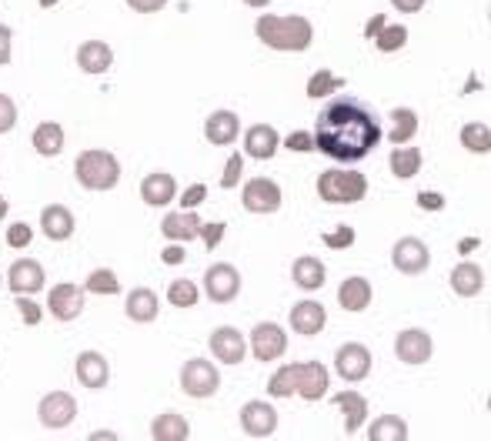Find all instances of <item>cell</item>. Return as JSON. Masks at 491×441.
<instances>
[{"label":"cell","mask_w":491,"mask_h":441,"mask_svg":"<svg viewBox=\"0 0 491 441\" xmlns=\"http://www.w3.org/2000/svg\"><path fill=\"white\" fill-rule=\"evenodd\" d=\"M244 4H248V7H268L271 0H244Z\"/></svg>","instance_id":"obj_58"},{"label":"cell","mask_w":491,"mask_h":441,"mask_svg":"<svg viewBox=\"0 0 491 441\" xmlns=\"http://www.w3.org/2000/svg\"><path fill=\"white\" fill-rule=\"evenodd\" d=\"M197 231H201V218L197 214H191V211H177V214H164L161 220V234L167 238V241H194Z\"/></svg>","instance_id":"obj_27"},{"label":"cell","mask_w":491,"mask_h":441,"mask_svg":"<svg viewBox=\"0 0 491 441\" xmlns=\"http://www.w3.org/2000/svg\"><path fill=\"white\" fill-rule=\"evenodd\" d=\"M61 0H41V7H57Z\"/></svg>","instance_id":"obj_59"},{"label":"cell","mask_w":491,"mask_h":441,"mask_svg":"<svg viewBox=\"0 0 491 441\" xmlns=\"http://www.w3.org/2000/svg\"><path fill=\"white\" fill-rule=\"evenodd\" d=\"M254 33H258L261 44L274 47V51H284V54H301V51H307L311 41H315L311 21H307V17H297V14H291V17L264 14V17H258V23H254Z\"/></svg>","instance_id":"obj_2"},{"label":"cell","mask_w":491,"mask_h":441,"mask_svg":"<svg viewBox=\"0 0 491 441\" xmlns=\"http://www.w3.org/2000/svg\"><path fill=\"white\" fill-rule=\"evenodd\" d=\"M321 241H325L327 248H335V251H345V248H351V244H354V228H351V224H341L338 231L321 234Z\"/></svg>","instance_id":"obj_43"},{"label":"cell","mask_w":491,"mask_h":441,"mask_svg":"<svg viewBox=\"0 0 491 441\" xmlns=\"http://www.w3.org/2000/svg\"><path fill=\"white\" fill-rule=\"evenodd\" d=\"M238 134H241V121H238V114L228 108H221L214 110L208 121H204V137H208L211 144H218V147H228V144L238 141Z\"/></svg>","instance_id":"obj_22"},{"label":"cell","mask_w":491,"mask_h":441,"mask_svg":"<svg viewBox=\"0 0 491 441\" xmlns=\"http://www.w3.org/2000/svg\"><path fill=\"white\" fill-rule=\"evenodd\" d=\"M418 134V114L411 108H394L392 110V134H384V137H392L394 147L398 144H408L411 137Z\"/></svg>","instance_id":"obj_33"},{"label":"cell","mask_w":491,"mask_h":441,"mask_svg":"<svg viewBox=\"0 0 491 441\" xmlns=\"http://www.w3.org/2000/svg\"><path fill=\"white\" fill-rule=\"evenodd\" d=\"M37 418L47 431H61L67 428L71 421L77 418V401L74 395L67 391H51V395L41 398V408H37Z\"/></svg>","instance_id":"obj_7"},{"label":"cell","mask_w":491,"mask_h":441,"mask_svg":"<svg viewBox=\"0 0 491 441\" xmlns=\"http://www.w3.org/2000/svg\"><path fill=\"white\" fill-rule=\"evenodd\" d=\"M368 438L372 441H404L408 438V425H404V418H398V415H382V418L372 421Z\"/></svg>","instance_id":"obj_35"},{"label":"cell","mask_w":491,"mask_h":441,"mask_svg":"<svg viewBox=\"0 0 491 441\" xmlns=\"http://www.w3.org/2000/svg\"><path fill=\"white\" fill-rule=\"evenodd\" d=\"M241 428H244V435H251V438H271L274 431H278V411L268 401H248L241 408Z\"/></svg>","instance_id":"obj_12"},{"label":"cell","mask_w":491,"mask_h":441,"mask_svg":"<svg viewBox=\"0 0 491 441\" xmlns=\"http://www.w3.org/2000/svg\"><path fill=\"white\" fill-rule=\"evenodd\" d=\"M127 7L137 14H157L167 7V0H127Z\"/></svg>","instance_id":"obj_50"},{"label":"cell","mask_w":491,"mask_h":441,"mask_svg":"<svg viewBox=\"0 0 491 441\" xmlns=\"http://www.w3.org/2000/svg\"><path fill=\"white\" fill-rule=\"evenodd\" d=\"M167 301H171L175 308H194L197 301H201V295H197L194 281L181 277V281H171V287H167Z\"/></svg>","instance_id":"obj_40"},{"label":"cell","mask_w":491,"mask_h":441,"mask_svg":"<svg viewBox=\"0 0 491 441\" xmlns=\"http://www.w3.org/2000/svg\"><path fill=\"white\" fill-rule=\"evenodd\" d=\"M33 151L41 157H57L64 151V127L54 121H41L33 127Z\"/></svg>","instance_id":"obj_31"},{"label":"cell","mask_w":491,"mask_h":441,"mask_svg":"<svg viewBox=\"0 0 491 441\" xmlns=\"http://www.w3.org/2000/svg\"><path fill=\"white\" fill-rule=\"evenodd\" d=\"M151 438L154 441H187L191 438V425L187 418L175 415V411H164L151 421Z\"/></svg>","instance_id":"obj_30"},{"label":"cell","mask_w":491,"mask_h":441,"mask_svg":"<svg viewBox=\"0 0 491 441\" xmlns=\"http://www.w3.org/2000/svg\"><path fill=\"white\" fill-rule=\"evenodd\" d=\"M74 214H71V208H64V204H47L44 211H41V231L51 238V241H67L71 234H74Z\"/></svg>","instance_id":"obj_24"},{"label":"cell","mask_w":491,"mask_h":441,"mask_svg":"<svg viewBox=\"0 0 491 441\" xmlns=\"http://www.w3.org/2000/svg\"><path fill=\"white\" fill-rule=\"evenodd\" d=\"M284 348H288V334H284L281 324L264 321V324H258V328L251 331V352L258 361H274V358H281Z\"/></svg>","instance_id":"obj_14"},{"label":"cell","mask_w":491,"mask_h":441,"mask_svg":"<svg viewBox=\"0 0 491 441\" xmlns=\"http://www.w3.org/2000/svg\"><path fill=\"white\" fill-rule=\"evenodd\" d=\"M345 88V80L338 78V74H331V70H317V74H311V80H307V98L317 100V98H327L331 90Z\"/></svg>","instance_id":"obj_41"},{"label":"cell","mask_w":491,"mask_h":441,"mask_svg":"<svg viewBox=\"0 0 491 441\" xmlns=\"http://www.w3.org/2000/svg\"><path fill=\"white\" fill-rule=\"evenodd\" d=\"M14 305H17V311H21L24 324H41V318H44V308L37 305V301H31V295H14Z\"/></svg>","instance_id":"obj_42"},{"label":"cell","mask_w":491,"mask_h":441,"mask_svg":"<svg viewBox=\"0 0 491 441\" xmlns=\"http://www.w3.org/2000/svg\"><path fill=\"white\" fill-rule=\"evenodd\" d=\"M7 211H11V204H7V198H4V194H0V220L7 218Z\"/></svg>","instance_id":"obj_57"},{"label":"cell","mask_w":491,"mask_h":441,"mask_svg":"<svg viewBox=\"0 0 491 441\" xmlns=\"http://www.w3.org/2000/svg\"><path fill=\"white\" fill-rule=\"evenodd\" d=\"M291 331L295 334H305V338H311V334H321L327 324V311L321 301H297L295 308H291Z\"/></svg>","instance_id":"obj_19"},{"label":"cell","mask_w":491,"mask_h":441,"mask_svg":"<svg viewBox=\"0 0 491 441\" xmlns=\"http://www.w3.org/2000/svg\"><path fill=\"white\" fill-rule=\"evenodd\" d=\"M461 147H465V151H471V155H488V151H491L488 124H478V121L465 124V127H461Z\"/></svg>","instance_id":"obj_36"},{"label":"cell","mask_w":491,"mask_h":441,"mask_svg":"<svg viewBox=\"0 0 491 441\" xmlns=\"http://www.w3.org/2000/svg\"><path fill=\"white\" fill-rule=\"evenodd\" d=\"M481 287H485V271L478 265L465 261V265H458L451 271V291L461 295V298H478Z\"/></svg>","instance_id":"obj_29"},{"label":"cell","mask_w":491,"mask_h":441,"mask_svg":"<svg viewBox=\"0 0 491 441\" xmlns=\"http://www.w3.org/2000/svg\"><path fill=\"white\" fill-rule=\"evenodd\" d=\"M392 4H394V7H398L401 14H418L421 7H425V0H392Z\"/></svg>","instance_id":"obj_54"},{"label":"cell","mask_w":491,"mask_h":441,"mask_svg":"<svg viewBox=\"0 0 491 441\" xmlns=\"http://www.w3.org/2000/svg\"><path fill=\"white\" fill-rule=\"evenodd\" d=\"M44 281H47L44 267H41V261H33V258L14 261L11 275H7V285H11L14 295H37L44 287Z\"/></svg>","instance_id":"obj_18"},{"label":"cell","mask_w":491,"mask_h":441,"mask_svg":"<svg viewBox=\"0 0 491 441\" xmlns=\"http://www.w3.org/2000/svg\"><path fill=\"white\" fill-rule=\"evenodd\" d=\"M47 311H51L57 321H74L77 314L84 311V287L71 285V281L54 285L51 295H47Z\"/></svg>","instance_id":"obj_11"},{"label":"cell","mask_w":491,"mask_h":441,"mask_svg":"<svg viewBox=\"0 0 491 441\" xmlns=\"http://www.w3.org/2000/svg\"><path fill=\"white\" fill-rule=\"evenodd\" d=\"M124 311L137 324H151L161 314V301H157V295H154L151 287H134L131 295H127V301H124Z\"/></svg>","instance_id":"obj_25"},{"label":"cell","mask_w":491,"mask_h":441,"mask_svg":"<svg viewBox=\"0 0 491 441\" xmlns=\"http://www.w3.org/2000/svg\"><path fill=\"white\" fill-rule=\"evenodd\" d=\"M241 204L251 214H274L281 208V188L274 184L271 177H251L241 191Z\"/></svg>","instance_id":"obj_6"},{"label":"cell","mask_w":491,"mask_h":441,"mask_svg":"<svg viewBox=\"0 0 491 441\" xmlns=\"http://www.w3.org/2000/svg\"><path fill=\"white\" fill-rule=\"evenodd\" d=\"M315 147L331 161H364L372 155L378 141L384 137L382 124L368 108H361L358 100H331L315 124Z\"/></svg>","instance_id":"obj_1"},{"label":"cell","mask_w":491,"mask_h":441,"mask_svg":"<svg viewBox=\"0 0 491 441\" xmlns=\"http://www.w3.org/2000/svg\"><path fill=\"white\" fill-rule=\"evenodd\" d=\"M392 265L401 271V275L415 277L421 271H428L431 265V254H428L425 241H418V238H401V241L392 248Z\"/></svg>","instance_id":"obj_10"},{"label":"cell","mask_w":491,"mask_h":441,"mask_svg":"<svg viewBox=\"0 0 491 441\" xmlns=\"http://www.w3.org/2000/svg\"><path fill=\"white\" fill-rule=\"evenodd\" d=\"M84 291L108 298V295H118V291H120V281H118V275H114V271H108V267H98V271H90V275H88V285H84Z\"/></svg>","instance_id":"obj_39"},{"label":"cell","mask_w":491,"mask_h":441,"mask_svg":"<svg viewBox=\"0 0 491 441\" xmlns=\"http://www.w3.org/2000/svg\"><path fill=\"white\" fill-rule=\"evenodd\" d=\"M288 151H297V155H307V151H315V137H311V131H295L288 134Z\"/></svg>","instance_id":"obj_47"},{"label":"cell","mask_w":491,"mask_h":441,"mask_svg":"<svg viewBox=\"0 0 491 441\" xmlns=\"http://www.w3.org/2000/svg\"><path fill=\"white\" fill-rule=\"evenodd\" d=\"M372 281L368 277H361V275H354V277H345L341 281V287H338V305L345 311H351V314H361V311L372 305Z\"/></svg>","instance_id":"obj_23"},{"label":"cell","mask_w":491,"mask_h":441,"mask_svg":"<svg viewBox=\"0 0 491 441\" xmlns=\"http://www.w3.org/2000/svg\"><path fill=\"white\" fill-rule=\"evenodd\" d=\"M384 23H388V21H384V14H374L372 21H368V27H364V37L372 41V37H374V33H378V31H382Z\"/></svg>","instance_id":"obj_55"},{"label":"cell","mask_w":491,"mask_h":441,"mask_svg":"<svg viewBox=\"0 0 491 441\" xmlns=\"http://www.w3.org/2000/svg\"><path fill=\"white\" fill-rule=\"evenodd\" d=\"M31 241H33V228H31V224L17 220V224H11V228H7V244H11V248H17V251H21V248H27Z\"/></svg>","instance_id":"obj_45"},{"label":"cell","mask_w":491,"mask_h":441,"mask_svg":"<svg viewBox=\"0 0 491 441\" xmlns=\"http://www.w3.org/2000/svg\"><path fill=\"white\" fill-rule=\"evenodd\" d=\"M141 198H144V204H151V208H167V204L177 198L175 174H167V171H154V174H147L141 181Z\"/></svg>","instance_id":"obj_21"},{"label":"cell","mask_w":491,"mask_h":441,"mask_svg":"<svg viewBox=\"0 0 491 441\" xmlns=\"http://www.w3.org/2000/svg\"><path fill=\"white\" fill-rule=\"evenodd\" d=\"M74 375L84 388L98 391V388H108L110 364L100 352H80V354H77V364H74Z\"/></svg>","instance_id":"obj_16"},{"label":"cell","mask_w":491,"mask_h":441,"mask_svg":"<svg viewBox=\"0 0 491 441\" xmlns=\"http://www.w3.org/2000/svg\"><path fill=\"white\" fill-rule=\"evenodd\" d=\"M224 231H228V228H224V224H221V220H214V224H201V238H204V248H208V251H214V248H218L221 244V238H224Z\"/></svg>","instance_id":"obj_48"},{"label":"cell","mask_w":491,"mask_h":441,"mask_svg":"<svg viewBox=\"0 0 491 441\" xmlns=\"http://www.w3.org/2000/svg\"><path fill=\"white\" fill-rule=\"evenodd\" d=\"M475 248H478V238H465V241L458 244V251L461 254H468V251H475Z\"/></svg>","instance_id":"obj_56"},{"label":"cell","mask_w":491,"mask_h":441,"mask_svg":"<svg viewBox=\"0 0 491 441\" xmlns=\"http://www.w3.org/2000/svg\"><path fill=\"white\" fill-rule=\"evenodd\" d=\"M204 198H208V184H191V188L181 194V211L197 208V204H201Z\"/></svg>","instance_id":"obj_49"},{"label":"cell","mask_w":491,"mask_h":441,"mask_svg":"<svg viewBox=\"0 0 491 441\" xmlns=\"http://www.w3.org/2000/svg\"><path fill=\"white\" fill-rule=\"evenodd\" d=\"M204 291L214 305H228L241 295V275L231 265H211L204 275Z\"/></svg>","instance_id":"obj_9"},{"label":"cell","mask_w":491,"mask_h":441,"mask_svg":"<svg viewBox=\"0 0 491 441\" xmlns=\"http://www.w3.org/2000/svg\"><path fill=\"white\" fill-rule=\"evenodd\" d=\"M181 388H184V395L191 398H211L221 388L218 368H214L208 358H191V361L181 368Z\"/></svg>","instance_id":"obj_5"},{"label":"cell","mask_w":491,"mask_h":441,"mask_svg":"<svg viewBox=\"0 0 491 441\" xmlns=\"http://www.w3.org/2000/svg\"><path fill=\"white\" fill-rule=\"evenodd\" d=\"M241 174H244V157L231 155L228 164H224V174H221V188H238Z\"/></svg>","instance_id":"obj_44"},{"label":"cell","mask_w":491,"mask_h":441,"mask_svg":"<svg viewBox=\"0 0 491 441\" xmlns=\"http://www.w3.org/2000/svg\"><path fill=\"white\" fill-rule=\"evenodd\" d=\"M392 161V174L398 177V181H408V177H415L418 171H421V151L418 147H394V155L388 157Z\"/></svg>","instance_id":"obj_34"},{"label":"cell","mask_w":491,"mask_h":441,"mask_svg":"<svg viewBox=\"0 0 491 441\" xmlns=\"http://www.w3.org/2000/svg\"><path fill=\"white\" fill-rule=\"evenodd\" d=\"M161 258L167 261V265H181V261H184V244H177V241H175L171 248H164Z\"/></svg>","instance_id":"obj_53"},{"label":"cell","mask_w":491,"mask_h":441,"mask_svg":"<svg viewBox=\"0 0 491 441\" xmlns=\"http://www.w3.org/2000/svg\"><path fill=\"white\" fill-rule=\"evenodd\" d=\"M74 177H77V184H80V188L110 191L120 181V164H118V157L110 155V151H98V147H90V151H80V155H77Z\"/></svg>","instance_id":"obj_4"},{"label":"cell","mask_w":491,"mask_h":441,"mask_svg":"<svg viewBox=\"0 0 491 441\" xmlns=\"http://www.w3.org/2000/svg\"><path fill=\"white\" fill-rule=\"evenodd\" d=\"M14 124H17V104L7 94H0V134L14 131Z\"/></svg>","instance_id":"obj_46"},{"label":"cell","mask_w":491,"mask_h":441,"mask_svg":"<svg viewBox=\"0 0 491 441\" xmlns=\"http://www.w3.org/2000/svg\"><path fill=\"white\" fill-rule=\"evenodd\" d=\"M368 194V177L351 167H327L317 177V198L325 204H358Z\"/></svg>","instance_id":"obj_3"},{"label":"cell","mask_w":491,"mask_h":441,"mask_svg":"<svg viewBox=\"0 0 491 441\" xmlns=\"http://www.w3.org/2000/svg\"><path fill=\"white\" fill-rule=\"evenodd\" d=\"M431 352H435V348H431V334L421 328H408L394 338V354H398V361L404 364L431 361Z\"/></svg>","instance_id":"obj_13"},{"label":"cell","mask_w":491,"mask_h":441,"mask_svg":"<svg viewBox=\"0 0 491 441\" xmlns=\"http://www.w3.org/2000/svg\"><path fill=\"white\" fill-rule=\"evenodd\" d=\"M110 64H114V51L104 41H84L77 47V67L84 74H104V70H110Z\"/></svg>","instance_id":"obj_26"},{"label":"cell","mask_w":491,"mask_h":441,"mask_svg":"<svg viewBox=\"0 0 491 441\" xmlns=\"http://www.w3.org/2000/svg\"><path fill=\"white\" fill-rule=\"evenodd\" d=\"M335 405L345 411V435H354V431L364 425V418H368V401H364L358 391H341V395L335 398Z\"/></svg>","instance_id":"obj_32"},{"label":"cell","mask_w":491,"mask_h":441,"mask_svg":"<svg viewBox=\"0 0 491 441\" xmlns=\"http://www.w3.org/2000/svg\"><path fill=\"white\" fill-rule=\"evenodd\" d=\"M211 354H214L221 364H241L244 354H248V344H244L238 328L224 324V328L211 331Z\"/></svg>","instance_id":"obj_17"},{"label":"cell","mask_w":491,"mask_h":441,"mask_svg":"<svg viewBox=\"0 0 491 441\" xmlns=\"http://www.w3.org/2000/svg\"><path fill=\"white\" fill-rule=\"evenodd\" d=\"M374 44L382 54H394V51H401L408 44V27L404 23H384L382 31L374 33Z\"/></svg>","instance_id":"obj_38"},{"label":"cell","mask_w":491,"mask_h":441,"mask_svg":"<svg viewBox=\"0 0 491 441\" xmlns=\"http://www.w3.org/2000/svg\"><path fill=\"white\" fill-rule=\"evenodd\" d=\"M335 371L345 381H364V378L372 375V352L358 342L341 344L338 354H335Z\"/></svg>","instance_id":"obj_8"},{"label":"cell","mask_w":491,"mask_h":441,"mask_svg":"<svg viewBox=\"0 0 491 441\" xmlns=\"http://www.w3.org/2000/svg\"><path fill=\"white\" fill-rule=\"evenodd\" d=\"M278 144H281V137L271 124H251L244 134V155L254 157V161H271L278 155Z\"/></svg>","instance_id":"obj_20"},{"label":"cell","mask_w":491,"mask_h":441,"mask_svg":"<svg viewBox=\"0 0 491 441\" xmlns=\"http://www.w3.org/2000/svg\"><path fill=\"white\" fill-rule=\"evenodd\" d=\"M418 208L445 211V198H441V194H435V191H421V194H418Z\"/></svg>","instance_id":"obj_51"},{"label":"cell","mask_w":491,"mask_h":441,"mask_svg":"<svg viewBox=\"0 0 491 441\" xmlns=\"http://www.w3.org/2000/svg\"><path fill=\"white\" fill-rule=\"evenodd\" d=\"M327 385H331V375L321 361H297V395L305 401H321L327 395Z\"/></svg>","instance_id":"obj_15"},{"label":"cell","mask_w":491,"mask_h":441,"mask_svg":"<svg viewBox=\"0 0 491 441\" xmlns=\"http://www.w3.org/2000/svg\"><path fill=\"white\" fill-rule=\"evenodd\" d=\"M291 277H295V285L301 291H317L327 281V267L317 258H311V254H301L295 265H291Z\"/></svg>","instance_id":"obj_28"},{"label":"cell","mask_w":491,"mask_h":441,"mask_svg":"<svg viewBox=\"0 0 491 441\" xmlns=\"http://www.w3.org/2000/svg\"><path fill=\"white\" fill-rule=\"evenodd\" d=\"M297 388V361L295 364H284V368H278L271 375V381H268V395L271 398H291Z\"/></svg>","instance_id":"obj_37"},{"label":"cell","mask_w":491,"mask_h":441,"mask_svg":"<svg viewBox=\"0 0 491 441\" xmlns=\"http://www.w3.org/2000/svg\"><path fill=\"white\" fill-rule=\"evenodd\" d=\"M11 37H14L11 27H7V23H0V67L11 64Z\"/></svg>","instance_id":"obj_52"}]
</instances>
